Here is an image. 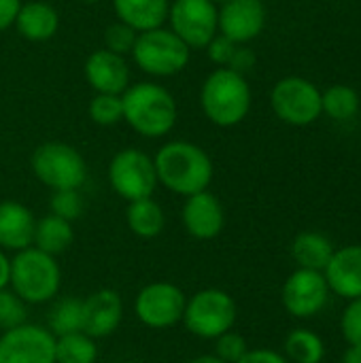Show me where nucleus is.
<instances>
[{
    "label": "nucleus",
    "mask_w": 361,
    "mask_h": 363,
    "mask_svg": "<svg viewBox=\"0 0 361 363\" xmlns=\"http://www.w3.org/2000/svg\"><path fill=\"white\" fill-rule=\"evenodd\" d=\"M19 32L30 43H45L55 36L60 28V15L57 11L43 0H32V2H21L19 13L13 23Z\"/></svg>",
    "instance_id": "nucleus-20"
},
{
    "label": "nucleus",
    "mask_w": 361,
    "mask_h": 363,
    "mask_svg": "<svg viewBox=\"0 0 361 363\" xmlns=\"http://www.w3.org/2000/svg\"><path fill=\"white\" fill-rule=\"evenodd\" d=\"M189 363H226V362H221L217 355H200V357L191 359Z\"/></svg>",
    "instance_id": "nucleus-41"
},
{
    "label": "nucleus",
    "mask_w": 361,
    "mask_h": 363,
    "mask_svg": "<svg viewBox=\"0 0 361 363\" xmlns=\"http://www.w3.org/2000/svg\"><path fill=\"white\" fill-rule=\"evenodd\" d=\"M270 104L281 121L298 128L315 123L323 113L321 91L304 77L281 79L270 91Z\"/></svg>",
    "instance_id": "nucleus-9"
},
{
    "label": "nucleus",
    "mask_w": 361,
    "mask_h": 363,
    "mask_svg": "<svg viewBox=\"0 0 361 363\" xmlns=\"http://www.w3.org/2000/svg\"><path fill=\"white\" fill-rule=\"evenodd\" d=\"M238 308L234 298L217 287L200 289L187 298L183 325L189 334L202 340H217L226 332L234 330Z\"/></svg>",
    "instance_id": "nucleus-6"
},
{
    "label": "nucleus",
    "mask_w": 361,
    "mask_h": 363,
    "mask_svg": "<svg viewBox=\"0 0 361 363\" xmlns=\"http://www.w3.org/2000/svg\"><path fill=\"white\" fill-rule=\"evenodd\" d=\"M328 294H330V287H328L323 272L298 268L285 281L281 300H283L285 311L291 317L311 319L326 308Z\"/></svg>",
    "instance_id": "nucleus-13"
},
{
    "label": "nucleus",
    "mask_w": 361,
    "mask_h": 363,
    "mask_svg": "<svg viewBox=\"0 0 361 363\" xmlns=\"http://www.w3.org/2000/svg\"><path fill=\"white\" fill-rule=\"evenodd\" d=\"M181 221L185 232L196 240H213L217 238L226 228V208L221 200L206 191L194 194L185 198Z\"/></svg>",
    "instance_id": "nucleus-15"
},
{
    "label": "nucleus",
    "mask_w": 361,
    "mask_h": 363,
    "mask_svg": "<svg viewBox=\"0 0 361 363\" xmlns=\"http://www.w3.org/2000/svg\"><path fill=\"white\" fill-rule=\"evenodd\" d=\"M74 240L72 223L64 221L55 215H45L43 219L36 221L34 228V242L32 247L47 253V255H60L64 253Z\"/></svg>",
    "instance_id": "nucleus-24"
},
{
    "label": "nucleus",
    "mask_w": 361,
    "mask_h": 363,
    "mask_svg": "<svg viewBox=\"0 0 361 363\" xmlns=\"http://www.w3.org/2000/svg\"><path fill=\"white\" fill-rule=\"evenodd\" d=\"M238 363H289L287 357H283L281 353L272 351V349H249L247 355Z\"/></svg>",
    "instance_id": "nucleus-37"
},
{
    "label": "nucleus",
    "mask_w": 361,
    "mask_h": 363,
    "mask_svg": "<svg viewBox=\"0 0 361 363\" xmlns=\"http://www.w3.org/2000/svg\"><path fill=\"white\" fill-rule=\"evenodd\" d=\"M79 2H87V4H96V2H102V0H79Z\"/></svg>",
    "instance_id": "nucleus-42"
},
{
    "label": "nucleus",
    "mask_w": 361,
    "mask_h": 363,
    "mask_svg": "<svg viewBox=\"0 0 361 363\" xmlns=\"http://www.w3.org/2000/svg\"><path fill=\"white\" fill-rule=\"evenodd\" d=\"M343 363H361V347H349L343 355Z\"/></svg>",
    "instance_id": "nucleus-40"
},
{
    "label": "nucleus",
    "mask_w": 361,
    "mask_h": 363,
    "mask_svg": "<svg viewBox=\"0 0 361 363\" xmlns=\"http://www.w3.org/2000/svg\"><path fill=\"white\" fill-rule=\"evenodd\" d=\"M126 223L134 236L149 240L164 232L166 215H164V208L153 198H145V200L128 202Z\"/></svg>",
    "instance_id": "nucleus-23"
},
{
    "label": "nucleus",
    "mask_w": 361,
    "mask_h": 363,
    "mask_svg": "<svg viewBox=\"0 0 361 363\" xmlns=\"http://www.w3.org/2000/svg\"><path fill=\"white\" fill-rule=\"evenodd\" d=\"M236 47H238V45L232 43L230 38H226L223 34H215L213 40H211L204 49H206L209 60H211L213 64H217L219 68H228V64H230V60H232Z\"/></svg>",
    "instance_id": "nucleus-35"
},
{
    "label": "nucleus",
    "mask_w": 361,
    "mask_h": 363,
    "mask_svg": "<svg viewBox=\"0 0 361 363\" xmlns=\"http://www.w3.org/2000/svg\"><path fill=\"white\" fill-rule=\"evenodd\" d=\"M330 291L345 300L361 298V245H351L334 251L323 270Z\"/></svg>",
    "instance_id": "nucleus-18"
},
{
    "label": "nucleus",
    "mask_w": 361,
    "mask_h": 363,
    "mask_svg": "<svg viewBox=\"0 0 361 363\" xmlns=\"http://www.w3.org/2000/svg\"><path fill=\"white\" fill-rule=\"evenodd\" d=\"M136 36H138L136 30H132L130 26H126L121 21H115L104 32V49H109V51L126 57L128 53H132L134 43H136Z\"/></svg>",
    "instance_id": "nucleus-32"
},
{
    "label": "nucleus",
    "mask_w": 361,
    "mask_h": 363,
    "mask_svg": "<svg viewBox=\"0 0 361 363\" xmlns=\"http://www.w3.org/2000/svg\"><path fill=\"white\" fill-rule=\"evenodd\" d=\"M123 121L145 138H162L177 125L179 108L174 96L160 83L143 81L121 94Z\"/></svg>",
    "instance_id": "nucleus-2"
},
{
    "label": "nucleus",
    "mask_w": 361,
    "mask_h": 363,
    "mask_svg": "<svg viewBox=\"0 0 361 363\" xmlns=\"http://www.w3.org/2000/svg\"><path fill=\"white\" fill-rule=\"evenodd\" d=\"M321 108L336 121L353 119L360 111V94L349 85H334L321 94Z\"/></svg>",
    "instance_id": "nucleus-28"
},
{
    "label": "nucleus",
    "mask_w": 361,
    "mask_h": 363,
    "mask_svg": "<svg viewBox=\"0 0 361 363\" xmlns=\"http://www.w3.org/2000/svg\"><path fill=\"white\" fill-rule=\"evenodd\" d=\"M0 363H55V336L32 323L2 332Z\"/></svg>",
    "instance_id": "nucleus-12"
},
{
    "label": "nucleus",
    "mask_w": 361,
    "mask_h": 363,
    "mask_svg": "<svg viewBox=\"0 0 361 363\" xmlns=\"http://www.w3.org/2000/svg\"><path fill=\"white\" fill-rule=\"evenodd\" d=\"M36 219L32 211L15 200L0 202V249L2 251H23L34 242Z\"/></svg>",
    "instance_id": "nucleus-19"
},
{
    "label": "nucleus",
    "mask_w": 361,
    "mask_h": 363,
    "mask_svg": "<svg viewBox=\"0 0 361 363\" xmlns=\"http://www.w3.org/2000/svg\"><path fill=\"white\" fill-rule=\"evenodd\" d=\"M340 330L349 347H361V298L351 300L343 313Z\"/></svg>",
    "instance_id": "nucleus-34"
},
{
    "label": "nucleus",
    "mask_w": 361,
    "mask_h": 363,
    "mask_svg": "<svg viewBox=\"0 0 361 363\" xmlns=\"http://www.w3.org/2000/svg\"><path fill=\"white\" fill-rule=\"evenodd\" d=\"M247 351H249L247 340L240 334H236L234 330H230L215 340V353L213 355H217L221 362L226 363H238L247 355Z\"/></svg>",
    "instance_id": "nucleus-33"
},
{
    "label": "nucleus",
    "mask_w": 361,
    "mask_h": 363,
    "mask_svg": "<svg viewBox=\"0 0 361 363\" xmlns=\"http://www.w3.org/2000/svg\"><path fill=\"white\" fill-rule=\"evenodd\" d=\"M287 362L294 363H321L326 357L323 340L309 330H294L285 340Z\"/></svg>",
    "instance_id": "nucleus-27"
},
{
    "label": "nucleus",
    "mask_w": 361,
    "mask_h": 363,
    "mask_svg": "<svg viewBox=\"0 0 361 363\" xmlns=\"http://www.w3.org/2000/svg\"><path fill=\"white\" fill-rule=\"evenodd\" d=\"M83 72L96 94L121 96L130 87V66L126 57L109 49H96L89 53Z\"/></svg>",
    "instance_id": "nucleus-17"
},
{
    "label": "nucleus",
    "mask_w": 361,
    "mask_h": 363,
    "mask_svg": "<svg viewBox=\"0 0 361 363\" xmlns=\"http://www.w3.org/2000/svg\"><path fill=\"white\" fill-rule=\"evenodd\" d=\"M34 177L51 191L81 189L87 181L85 157L68 143L51 140L34 149L30 157Z\"/></svg>",
    "instance_id": "nucleus-7"
},
{
    "label": "nucleus",
    "mask_w": 361,
    "mask_h": 363,
    "mask_svg": "<svg viewBox=\"0 0 361 363\" xmlns=\"http://www.w3.org/2000/svg\"><path fill=\"white\" fill-rule=\"evenodd\" d=\"M9 274H11V259L0 249V291L9 287Z\"/></svg>",
    "instance_id": "nucleus-39"
},
{
    "label": "nucleus",
    "mask_w": 361,
    "mask_h": 363,
    "mask_svg": "<svg viewBox=\"0 0 361 363\" xmlns=\"http://www.w3.org/2000/svg\"><path fill=\"white\" fill-rule=\"evenodd\" d=\"M187 296L168 281H155L145 285L134 300L136 319L151 330H168L183 321Z\"/></svg>",
    "instance_id": "nucleus-10"
},
{
    "label": "nucleus",
    "mask_w": 361,
    "mask_h": 363,
    "mask_svg": "<svg viewBox=\"0 0 361 363\" xmlns=\"http://www.w3.org/2000/svg\"><path fill=\"white\" fill-rule=\"evenodd\" d=\"M83 196L79 189H60L51 191L49 198V215H55L64 221H74L83 215Z\"/></svg>",
    "instance_id": "nucleus-31"
},
{
    "label": "nucleus",
    "mask_w": 361,
    "mask_h": 363,
    "mask_svg": "<svg viewBox=\"0 0 361 363\" xmlns=\"http://www.w3.org/2000/svg\"><path fill=\"white\" fill-rule=\"evenodd\" d=\"M211 2H215V4H226V2H230V0H211Z\"/></svg>",
    "instance_id": "nucleus-43"
},
{
    "label": "nucleus",
    "mask_w": 361,
    "mask_h": 363,
    "mask_svg": "<svg viewBox=\"0 0 361 363\" xmlns=\"http://www.w3.org/2000/svg\"><path fill=\"white\" fill-rule=\"evenodd\" d=\"M28 323V304L9 287L0 291V332Z\"/></svg>",
    "instance_id": "nucleus-30"
},
{
    "label": "nucleus",
    "mask_w": 361,
    "mask_h": 363,
    "mask_svg": "<svg viewBox=\"0 0 361 363\" xmlns=\"http://www.w3.org/2000/svg\"><path fill=\"white\" fill-rule=\"evenodd\" d=\"M113 11L117 21L136 32H147L168 21L170 0H113Z\"/></svg>",
    "instance_id": "nucleus-21"
},
{
    "label": "nucleus",
    "mask_w": 361,
    "mask_h": 363,
    "mask_svg": "<svg viewBox=\"0 0 361 363\" xmlns=\"http://www.w3.org/2000/svg\"><path fill=\"white\" fill-rule=\"evenodd\" d=\"M255 62H257L255 51L249 49V47L238 45L236 51H234V55H232V60H230V64H228V68L234 70V72H238V74H245V72H249L255 66Z\"/></svg>",
    "instance_id": "nucleus-36"
},
{
    "label": "nucleus",
    "mask_w": 361,
    "mask_h": 363,
    "mask_svg": "<svg viewBox=\"0 0 361 363\" xmlns=\"http://www.w3.org/2000/svg\"><path fill=\"white\" fill-rule=\"evenodd\" d=\"M200 106L206 119L219 128H234L251 111V87L245 74L230 68L213 70L200 87Z\"/></svg>",
    "instance_id": "nucleus-3"
},
{
    "label": "nucleus",
    "mask_w": 361,
    "mask_h": 363,
    "mask_svg": "<svg viewBox=\"0 0 361 363\" xmlns=\"http://www.w3.org/2000/svg\"><path fill=\"white\" fill-rule=\"evenodd\" d=\"M89 117L94 123L102 128H111L119 121H123V104L121 96L115 94H96L89 102Z\"/></svg>",
    "instance_id": "nucleus-29"
},
{
    "label": "nucleus",
    "mask_w": 361,
    "mask_h": 363,
    "mask_svg": "<svg viewBox=\"0 0 361 363\" xmlns=\"http://www.w3.org/2000/svg\"><path fill=\"white\" fill-rule=\"evenodd\" d=\"M168 21L189 49H204L219 32V9L211 0H172Z\"/></svg>",
    "instance_id": "nucleus-11"
},
{
    "label": "nucleus",
    "mask_w": 361,
    "mask_h": 363,
    "mask_svg": "<svg viewBox=\"0 0 361 363\" xmlns=\"http://www.w3.org/2000/svg\"><path fill=\"white\" fill-rule=\"evenodd\" d=\"M266 26V6L262 0H230L219 9V34L236 45H247L262 34Z\"/></svg>",
    "instance_id": "nucleus-14"
},
{
    "label": "nucleus",
    "mask_w": 361,
    "mask_h": 363,
    "mask_svg": "<svg viewBox=\"0 0 361 363\" xmlns=\"http://www.w3.org/2000/svg\"><path fill=\"white\" fill-rule=\"evenodd\" d=\"M109 183L126 202L153 198L155 187L160 185L153 157L134 147L117 151L109 164Z\"/></svg>",
    "instance_id": "nucleus-8"
},
{
    "label": "nucleus",
    "mask_w": 361,
    "mask_h": 363,
    "mask_svg": "<svg viewBox=\"0 0 361 363\" xmlns=\"http://www.w3.org/2000/svg\"><path fill=\"white\" fill-rule=\"evenodd\" d=\"M47 330L55 338L74 334V332H83V300H79V298L57 300L49 311Z\"/></svg>",
    "instance_id": "nucleus-25"
},
{
    "label": "nucleus",
    "mask_w": 361,
    "mask_h": 363,
    "mask_svg": "<svg viewBox=\"0 0 361 363\" xmlns=\"http://www.w3.org/2000/svg\"><path fill=\"white\" fill-rule=\"evenodd\" d=\"M334 245L328 236L319 232H302L291 242V255L298 268L323 272L334 255Z\"/></svg>",
    "instance_id": "nucleus-22"
},
{
    "label": "nucleus",
    "mask_w": 361,
    "mask_h": 363,
    "mask_svg": "<svg viewBox=\"0 0 361 363\" xmlns=\"http://www.w3.org/2000/svg\"><path fill=\"white\" fill-rule=\"evenodd\" d=\"M130 55L134 64L151 77H174L187 68L191 49L170 28L162 26L138 32Z\"/></svg>",
    "instance_id": "nucleus-5"
},
{
    "label": "nucleus",
    "mask_w": 361,
    "mask_h": 363,
    "mask_svg": "<svg viewBox=\"0 0 361 363\" xmlns=\"http://www.w3.org/2000/svg\"><path fill=\"white\" fill-rule=\"evenodd\" d=\"M19 6H21V0H0V32H4L6 28L15 23Z\"/></svg>",
    "instance_id": "nucleus-38"
},
{
    "label": "nucleus",
    "mask_w": 361,
    "mask_h": 363,
    "mask_svg": "<svg viewBox=\"0 0 361 363\" xmlns=\"http://www.w3.org/2000/svg\"><path fill=\"white\" fill-rule=\"evenodd\" d=\"M9 287L26 304H47L62 287V270L53 255L30 247L11 259Z\"/></svg>",
    "instance_id": "nucleus-4"
},
{
    "label": "nucleus",
    "mask_w": 361,
    "mask_h": 363,
    "mask_svg": "<svg viewBox=\"0 0 361 363\" xmlns=\"http://www.w3.org/2000/svg\"><path fill=\"white\" fill-rule=\"evenodd\" d=\"M98 345L85 332L55 338V363H96Z\"/></svg>",
    "instance_id": "nucleus-26"
},
{
    "label": "nucleus",
    "mask_w": 361,
    "mask_h": 363,
    "mask_svg": "<svg viewBox=\"0 0 361 363\" xmlns=\"http://www.w3.org/2000/svg\"><path fill=\"white\" fill-rule=\"evenodd\" d=\"M123 321V300L115 289H98L83 300V332L98 338L113 336Z\"/></svg>",
    "instance_id": "nucleus-16"
},
{
    "label": "nucleus",
    "mask_w": 361,
    "mask_h": 363,
    "mask_svg": "<svg viewBox=\"0 0 361 363\" xmlns=\"http://www.w3.org/2000/svg\"><path fill=\"white\" fill-rule=\"evenodd\" d=\"M153 164L157 183L183 198L206 191L215 172L211 155L200 145L189 140H172L162 145L153 157Z\"/></svg>",
    "instance_id": "nucleus-1"
}]
</instances>
